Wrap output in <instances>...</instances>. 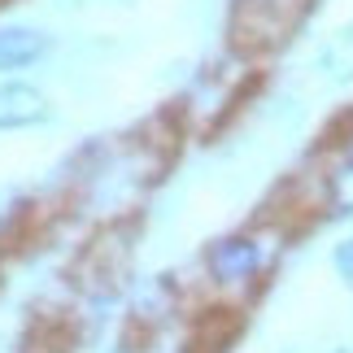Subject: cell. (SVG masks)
<instances>
[{"mask_svg": "<svg viewBox=\"0 0 353 353\" xmlns=\"http://www.w3.org/2000/svg\"><path fill=\"white\" fill-rule=\"evenodd\" d=\"M48 118L44 92L31 83H0V131H22Z\"/></svg>", "mask_w": 353, "mask_h": 353, "instance_id": "obj_3", "label": "cell"}, {"mask_svg": "<svg viewBox=\"0 0 353 353\" xmlns=\"http://www.w3.org/2000/svg\"><path fill=\"white\" fill-rule=\"evenodd\" d=\"M327 214L332 219H353V157L336 161L327 170Z\"/></svg>", "mask_w": 353, "mask_h": 353, "instance_id": "obj_6", "label": "cell"}, {"mask_svg": "<svg viewBox=\"0 0 353 353\" xmlns=\"http://www.w3.org/2000/svg\"><path fill=\"white\" fill-rule=\"evenodd\" d=\"M314 70L323 79H332V83H349L353 79V31L345 26V31L327 35L314 52Z\"/></svg>", "mask_w": 353, "mask_h": 353, "instance_id": "obj_5", "label": "cell"}, {"mask_svg": "<svg viewBox=\"0 0 353 353\" xmlns=\"http://www.w3.org/2000/svg\"><path fill=\"white\" fill-rule=\"evenodd\" d=\"M345 144H349V157H353V131H349V140H345Z\"/></svg>", "mask_w": 353, "mask_h": 353, "instance_id": "obj_8", "label": "cell"}, {"mask_svg": "<svg viewBox=\"0 0 353 353\" xmlns=\"http://www.w3.org/2000/svg\"><path fill=\"white\" fill-rule=\"evenodd\" d=\"M332 353H353V349H332Z\"/></svg>", "mask_w": 353, "mask_h": 353, "instance_id": "obj_9", "label": "cell"}, {"mask_svg": "<svg viewBox=\"0 0 353 353\" xmlns=\"http://www.w3.org/2000/svg\"><path fill=\"white\" fill-rule=\"evenodd\" d=\"M262 262H266V253L253 236H223L205 253V270L219 288H244L249 279H257Z\"/></svg>", "mask_w": 353, "mask_h": 353, "instance_id": "obj_2", "label": "cell"}, {"mask_svg": "<svg viewBox=\"0 0 353 353\" xmlns=\"http://www.w3.org/2000/svg\"><path fill=\"white\" fill-rule=\"evenodd\" d=\"M314 0H232L236 39L253 52H270L296 31Z\"/></svg>", "mask_w": 353, "mask_h": 353, "instance_id": "obj_1", "label": "cell"}, {"mask_svg": "<svg viewBox=\"0 0 353 353\" xmlns=\"http://www.w3.org/2000/svg\"><path fill=\"white\" fill-rule=\"evenodd\" d=\"M332 270H336V279H341L345 288L353 292V236L341 240V244L332 249Z\"/></svg>", "mask_w": 353, "mask_h": 353, "instance_id": "obj_7", "label": "cell"}, {"mask_svg": "<svg viewBox=\"0 0 353 353\" xmlns=\"http://www.w3.org/2000/svg\"><path fill=\"white\" fill-rule=\"evenodd\" d=\"M48 52V35L35 26H0V70H26Z\"/></svg>", "mask_w": 353, "mask_h": 353, "instance_id": "obj_4", "label": "cell"}]
</instances>
